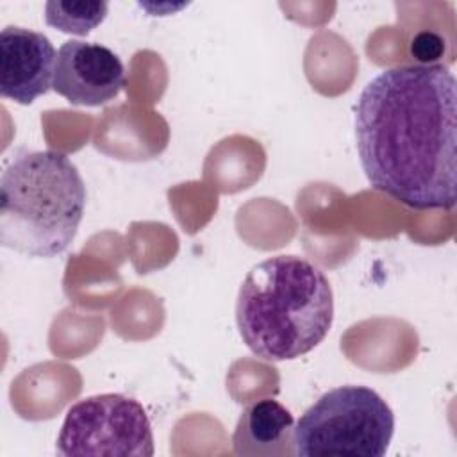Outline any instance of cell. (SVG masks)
I'll return each instance as SVG.
<instances>
[{
	"label": "cell",
	"instance_id": "6da1fadb",
	"mask_svg": "<svg viewBox=\"0 0 457 457\" xmlns=\"http://www.w3.org/2000/svg\"><path fill=\"white\" fill-rule=\"evenodd\" d=\"M457 82L443 64L380 71L359 95L355 137L373 189L411 209H452L457 187Z\"/></svg>",
	"mask_w": 457,
	"mask_h": 457
},
{
	"label": "cell",
	"instance_id": "7a4b0ae2",
	"mask_svg": "<svg viewBox=\"0 0 457 457\" xmlns=\"http://www.w3.org/2000/svg\"><path fill=\"white\" fill-rule=\"evenodd\" d=\"M334 321L325 273L300 255H273L245 277L236 302L243 343L261 359L291 361L314 350Z\"/></svg>",
	"mask_w": 457,
	"mask_h": 457
},
{
	"label": "cell",
	"instance_id": "3957f363",
	"mask_svg": "<svg viewBox=\"0 0 457 457\" xmlns=\"http://www.w3.org/2000/svg\"><path fill=\"white\" fill-rule=\"evenodd\" d=\"M86 186L68 155L23 152L0 177V243L29 257H55L77 236Z\"/></svg>",
	"mask_w": 457,
	"mask_h": 457
},
{
	"label": "cell",
	"instance_id": "277c9868",
	"mask_svg": "<svg viewBox=\"0 0 457 457\" xmlns=\"http://www.w3.org/2000/svg\"><path fill=\"white\" fill-rule=\"evenodd\" d=\"M395 432V414L366 386H339L321 395L296 421L293 455H386Z\"/></svg>",
	"mask_w": 457,
	"mask_h": 457
},
{
	"label": "cell",
	"instance_id": "5b68a950",
	"mask_svg": "<svg viewBox=\"0 0 457 457\" xmlns=\"http://www.w3.org/2000/svg\"><path fill=\"white\" fill-rule=\"evenodd\" d=\"M62 457H152L154 434L143 405L120 393H102L73 403L57 436Z\"/></svg>",
	"mask_w": 457,
	"mask_h": 457
},
{
	"label": "cell",
	"instance_id": "8992f818",
	"mask_svg": "<svg viewBox=\"0 0 457 457\" xmlns=\"http://www.w3.org/2000/svg\"><path fill=\"white\" fill-rule=\"evenodd\" d=\"M123 86L125 68L111 48L70 39L57 50L52 87L70 104L98 107L114 100Z\"/></svg>",
	"mask_w": 457,
	"mask_h": 457
},
{
	"label": "cell",
	"instance_id": "52a82bcc",
	"mask_svg": "<svg viewBox=\"0 0 457 457\" xmlns=\"http://www.w3.org/2000/svg\"><path fill=\"white\" fill-rule=\"evenodd\" d=\"M55 48L43 34L9 25L0 32V95L29 105L54 82Z\"/></svg>",
	"mask_w": 457,
	"mask_h": 457
},
{
	"label": "cell",
	"instance_id": "ba28073f",
	"mask_svg": "<svg viewBox=\"0 0 457 457\" xmlns=\"http://www.w3.org/2000/svg\"><path fill=\"white\" fill-rule=\"evenodd\" d=\"M293 414L277 400L252 402L241 412L234 430V453L243 457L293 455Z\"/></svg>",
	"mask_w": 457,
	"mask_h": 457
},
{
	"label": "cell",
	"instance_id": "9c48e42d",
	"mask_svg": "<svg viewBox=\"0 0 457 457\" xmlns=\"http://www.w3.org/2000/svg\"><path fill=\"white\" fill-rule=\"evenodd\" d=\"M107 2H61L50 0L45 5V21L66 34L87 36L107 16Z\"/></svg>",
	"mask_w": 457,
	"mask_h": 457
}]
</instances>
